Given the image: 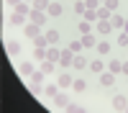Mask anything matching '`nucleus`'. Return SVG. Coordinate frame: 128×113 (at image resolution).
<instances>
[{
	"instance_id": "30",
	"label": "nucleus",
	"mask_w": 128,
	"mask_h": 113,
	"mask_svg": "<svg viewBox=\"0 0 128 113\" xmlns=\"http://www.w3.org/2000/svg\"><path fill=\"white\" fill-rule=\"evenodd\" d=\"M84 5H87V10H98L102 3H100V0H84Z\"/></svg>"
},
{
	"instance_id": "19",
	"label": "nucleus",
	"mask_w": 128,
	"mask_h": 113,
	"mask_svg": "<svg viewBox=\"0 0 128 113\" xmlns=\"http://www.w3.org/2000/svg\"><path fill=\"white\" fill-rule=\"evenodd\" d=\"M72 90L74 92H84V90H87V80H74L72 82Z\"/></svg>"
},
{
	"instance_id": "1",
	"label": "nucleus",
	"mask_w": 128,
	"mask_h": 113,
	"mask_svg": "<svg viewBox=\"0 0 128 113\" xmlns=\"http://www.w3.org/2000/svg\"><path fill=\"white\" fill-rule=\"evenodd\" d=\"M59 64L64 67V69H69V67H74V51L67 46V49H62V57H59Z\"/></svg>"
},
{
	"instance_id": "21",
	"label": "nucleus",
	"mask_w": 128,
	"mask_h": 113,
	"mask_svg": "<svg viewBox=\"0 0 128 113\" xmlns=\"http://www.w3.org/2000/svg\"><path fill=\"white\" fill-rule=\"evenodd\" d=\"M110 23H113V28H123L126 18H123V16H118V13H113V16H110Z\"/></svg>"
},
{
	"instance_id": "6",
	"label": "nucleus",
	"mask_w": 128,
	"mask_h": 113,
	"mask_svg": "<svg viewBox=\"0 0 128 113\" xmlns=\"http://www.w3.org/2000/svg\"><path fill=\"white\" fill-rule=\"evenodd\" d=\"M26 21H28V18H26V16H20V13H16V10L8 16V23H10V26H23Z\"/></svg>"
},
{
	"instance_id": "39",
	"label": "nucleus",
	"mask_w": 128,
	"mask_h": 113,
	"mask_svg": "<svg viewBox=\"0 0 128 113\" xmlns=\"http://www.w3.org/2000/svg\"><path fill=\"white\" fill-rule=\"evenodd\" d=\"M123 31H126V34H128V18H126V23H123Z\"/></svg>"
},
{
	"instance_id": "26",
	"label": "nucleus",
	"mask_w": 128,
	"mask_h": 113,
	"mask_svg": "<svg viewBox=\"0 0 128 113\" xmlns=\"http://www.w3.org/2000/svg\"><path fill=\"white\" fill-rule=\"evenodd\" d=\"M41 69H44L46 75H51V72H54V62H49V59H44V62H41Z\"/></svg>"
},
{
	"instance_id": "20",
	"label": "nucleus",
	"mask_w": 128,
	"mask_h": 113,
	"mask_svg": "<svg viewBox=\"0 0 128 113\" xmlns=\"http://www.w3.org/2000/svg\"><path fill=\"white\" fill-rule=\"evenodd\" d=\"M74 67H77V69H84V67H87V59H84L82 51H80V54H74Z\"/></svg>"
},
{
	"instance_id": "35",
	"label": "nucleus",
	"mask_w": 128,
	"mask_h": 113,
	"mask_svg": "<svg viewBox=\"0 0 128 113\" xmlns=\"http://www.w3.org/2000/svg\"><path fill=\"white\" fill-rule=\"evenodd\" d=\"M41 92H44V87H41L38 82H34V85H31V95H41Z\"/></svg>"
},
{
	"instance_id": "18",
	"label": "nucleus",
	"mask_w": 128,
	"mask_h": 113,
	"mask_svg": "<svg viewBox=\"0 0 128 113\" xmlns=\"http://www.w3.org/2000/svg\"><path fill=\"white\" fill-rule=\"evenodd\" d=\"M34 64H31V62H23V64H20V75H23V77H31V75H34Z\"/></svg>"
},
{
	"instance_id": "16",
	"label": "nucleus",
	"mask_w": 128,
	"mask_h": 113,
	"mask_svg": "<svg viewBox=\"0 0 128 113\" xmlns=\"http://www.w3.org/2000/svg\"><path fill=\"white\" fill-rule=\"evenodd\" d=\"M62 10H64V8H62V3H51V5H49V10H46V13H49L51 18H56V16H62Z\"/></svg>"
},
{
	"instance_id": "37",
	"label": "nucleus",
	"mask_w": 128,
	"mask_h": 113,
	"mask_svg": "<svg viewBox=\"0 0 128 113\" xmlns=\"http://www.w3.org/2000/svg\"><path fill=\"white\" fill-rule=\"evenodd\" d=\"M5 3H8V5H10V8H16V5H18V3H23V0H5Z\"/></svg>"
},
{
	"instance_id": "10",
	"label": "nucleus",
	"mask_w": 128,
	"mask_h": 113,
	"mask_svg": "<svg viewBox=\"0 0 128 113\" xmlns=\"http://www.w3.org/2000/svg\"><path fill=\"white\" fill-rule=\"evenodd\" d=\"M54 103H56V105H59V108L64 110V108H67V105H69L72 100H69V95H67V92H56V98H54Z\"/></svg>"
},
{
	"instance_id": "28",
	"label": "nucleus",
	"mask_w": 128,
	"mask_h": 113,
	"mask_svg": "<svg viewBox=\"0 0 128 113\" xmlns=\"http://www.w3.org/2000/svg\"><path fill=\"white\" fill-rule=\"evenodd\" d=\"M34 44H36V46H44V49H46V46H49V41H46V34L36 36V39H34Z\"/></svg>"
},
{
	"instance_id": "22",
	"label": "nucleus",
	"mask_w": 128,
	"mask_h": 113,
	"mask_svg": "<svg viewBox=\"0 0 128 113\" xmlns=\"http://www.w3.org/2000/svg\"><path fill=\"white\" fill-rule=\"evenodd\" d=\"M108 69L113 72V75H118V72L123 69V62H120V59H115V62H108Z\"/></svg>"
},
{
	"instance_id": "34",
	"label": "nucleus",
	"mask_w": 128,
	"mask_h": 113,
	"mask_svg": "<svg viewBox=\"0 0 128 113\" xmlns=\"http://www.w3.org/2000/svg\"><path fill=\"white\" fill-rule=\"evenodd\" d=\"M90 69L95 72V75H100V72H102L105 67H102V62H92V64H90Z\"/></svg>"
},
{
	"instance_id": "38",
	"label": "nucleus",
	"mask_w": 128,
	"mask_h": 113,
	"mask_svg": "<svg viewBox=\"0 0 128 113\" xmlns=\"http://www.w3.org/2000/svg\"><path fill=\"white\" fill-rule=\"evenodd\" d=\"M120 72H123V75H128V62H123V69H120Z\"/></svg>"
},
{
	"instance_id": "8",
	"label": "nucleus",
	"mask_w": 128,
	"mask_h": 113,
	"mask_svg": "<svg viewBox=\"0 0 128 113\" xmlns=\"http://www.w3.org/2000/svg\"><path fill=\"white\" fill-rule=\"evenodd\" d=\"M82 46L84 49H92V46H98V39H95V34H82Z\"/></svg>"
},
{
	"instance_id": "2",
	"label": "nucleus",
	"mask_w": 128,
	"mask_h": 113,
	"mask_svg": "<svg viewBox=\"0 0 128 113\" xmlns=\"http://www.w3.org/2000/svg\"><path fill=\"white\" fill-rule=\"evenodd\" d=\"M110 105H113L115 110H128V98H126V95H115V98L110 100Z\"/></svg>"
},
{
	"instance_id": "24",
	"label": "nucleus",
	"mask_w": 128,
	"mask_h": 113,
	"mask_svg": "<svg viewBox=\"0 0 128 113\" xmlns=\"http://www.w3.org/2000/svg\"><path fill=\"white\" fill-rule=\"evenodd\" d=\"M34 59H36V62H44V59H46V49H44V46H36V49H34Z\"/></svg>"
},
{
	"instance_id": "14",
	"label": "nucleus",
	"mask_w": 128,
	"mask_h": 113,
	"mask_svg": "<svg viewBox=\"0 0 128 113\" xmlns=\"http://www.w3.org/2000/svg\"><path fill=\"white\" fill-rule=\"evenodd\" d=\"M110 16H113V10H110V8H105V5L98 8V21H110Z\"/></svg>"
},
{
	"instance_id": "31",
	"label": "nucleus",
	"mask_w": 128,
	"mask_h": 113,
	"mask_svg": "<svg viewBox=\"0 0 128 113\" xmlns=\"http://www.w3.org/2000/svg\"><path fill=\"white\" fill-rule=\"evenodd\" d=\"M102 5H105V8H110L113 13H115V10H118V5H120V3H118V0H105Z\"/></svg>"
},
{
	"instance_id": "17",
	"label": "nucleus",
	"mask_w": 128,
	"mask_h": 113,
	"mask_svg": "<svg viewBox=\"0 0 128 113\" xmlns=\"http://www.w3.org/2000/svg\"><path fill=\"white\" fill-rule=\"evenodd\" d=\"M59 57H62V51H59V49H54V46H49V49H46V59H49V62H59Z\"/></svg>"
},
{
	"instance_id": "13",
	"label": "nucleus",
	"mask_w": 128,
	"mask_h": 113,
	"mask_svg": "<svg viewBox=\"0 0 128 113\" xmlns=\"http://www.w3.org/2000/svg\"><path fill=\"white\" fill-rule=\"evenodd\" d=\"M56 92H59V85H54V82H46L44 95H46V98H56Z\"/></svg>"
},
{
	"instance_id": "32",
	"label": "nucleus",
	"mask_w": 128,
	"mask_h": 113,
	"mask_svg": "<svg viewBox=\"0 0 128 113\" xmlns=\"http://www.w3.org/2000/svg\"><path fill=\"white\" fill-rule=\"evenodd\" d=\"M84 10H87L84 0H77V3H74V13H84Z\"/></svg>"
},
{
	"instance_id": "27",
	"label": "nucleus",
	"mask_w": 128,
	"mask_h": 113,
	"mask_svg": "<svg viewBox=\"0 0 128 113\" xmlns=\"http://www.w3.org/2000/svg\"><path fill=\"white\" fill-rule=\"evenodd\" d=\"M80 31L82 34H92V23L90 21H80Z\"/></svg>"
},
{
	"instance_id": "12",
	"label": "nucleus",
	"mask_w": 128,
	"mask_h": 113,
	"mask_svg": "<svg viewBox=\"0 0 128 113\" xmlns=\"http://www.w3.org/2000/svg\"><path fill=\"white\" fill-rule=\"evenodd\" d=\"M110 31H113V23H110V21H98V34H105V36H108Z\"/></svg>"
},
{
	"instance_id": "9",
	"label": "nucleus",
	"mask_w": 128,
	"mask_h": 113,
	"mask_svg": "<svg viewBox=\"0 0 128 113\" xmlns=\"http://www.w3.org/2000/svg\"><path fill=\"white\" fill-rule=\"evenodd\" d=\"M13 10H16V13H20V16H26V18H28V16H31V10H34V5L23 0V3H18V5L13 8Z\"/></svg>"
},
{
	"instance_id": "15",
	"label": "nucleus",
	"mask_w": 128,
	"mask_h": 113,
	"mask_svg": "<svg viewBox=\"0 0 128 113\" xmlns=\"http://www.w3.org/2000/svg\"><path fill=\"white\" fill-rule=\"evenodd\" d=\"M46 41H49V46H54L56 41H59V31H56V28H49V31H46Z\"/></svg>"
},
{
	"instance_id": "36",
	"label": "nucleus",
	"mask_w": 128,
	"mask_h": 113,
	"mask_svg": "<svg viewBox=\"0 0 128 113\" xmlns=\"http://www.w3.org/2000/svg\"><path fill=\"white\" fill-rule=\"evenodd\" d=\"M118 44H120V46H128V34H126V31L118 36Z\"/></svg>"
},
{
	"instance_id": "40",
	"label": "nucleus",
	"mask_w": 128,
	"mask_h": 113,
	"mask_svg": "<svg viewBox=\"0 0 128 113\" xmlns=\"http://www.w3.org/2000/svg\"><path fill=\"white\" fill-rule=\"evenodd\" d=\"M26 3H34V0H26Z\"/></svg>"
},
{
	"instance_id": "25",
	"label": "nucleus",
	"mask_w": 128,
	"mask_h": 113,
	"mask_svg": "<svg viewBox=\"0 0 128 113\" xmlns=\"http://www.w3.org/2000/svg\"><path fill=\"white\" fill-rule=\"evenodd\" d=\"M84 21H90V23H98V10H84Z\"/></svg>"
},
{
	"instance_id": "11",
	"label": "nucleus",
	"mask_w": 128,
	"mask_h": 113,
	"mask_svg": "<svg viewBox=\"0 0 128 113\" xmlns=\"http://www.w3.org/2000/svg\"><path fill=\"white\" fill-rule=\"evenodd\" d=\"M5 51H8L10 57H18V54H20V44H18V41H8V44H5Z\"/></svg>"
},
{
	"instance_id": "7",
	"label": "nucleus",
	"mask_w": 128,
	"mask_h": 113,
	"mask_svg": "<svg viewBox=\"0 0 128 113\" xmlns=\"http://www.w3.org/2000/svg\"><path fill=\"white\" fill-rule=\"evenodd\" d=\"M72 82H74V80H72V75L64 69L62 75H59V80H56V85H59V87H72Z\"/></svg>"
},
{
	"instance_id": "41",
	"label": "nucleus",
	"mask_w": 128,
	"mask_h": 113,
	"mask_svg": "<svg viewBox=\"0 0 128 113\" xmlns=\"http://www.w3.org/2000/svg\"><path fill=\"white\" fill-rule=\"evenodd\" d=\"M100 3H105V0H100Z\"/></svg>"
},
{
	"instance_id": "5",
	"label": "nucleus",
	"mask_w": 128,
	"mask_h": 113,
	"mask_svg": "<svg viewBox=\"0 0 128 113\" xmlns=\"http://www.w3.org/2000/svg\"><path fill=\"white\" fill-rule=\"evenodd\" d=\"M100 85H105V87H110V85H115V75H113V72L108 69V72H100Z\"/></svg>"
},
{
	"instance_id": "23",
	"label": "nucleus",
	"mask_w": 128,
	"mask_h": 113,
	"mask_svg": "<svg viewBox=\"0 0 128 113\" xmlns=\"http://www.w3.org/2000/svg\"><path fill=\"white\" fill-rule=\"evenodd\" d=\"M31 5H34L36 10H49V5H51V0H34V3H31Z\"/></svg>"
},
{
	"instance_id": "4",
	"label": "nucleus",
	"mask_w": 128,
	"mask_h": 113,
	"mask_svg": "<svg viewBox=\"0 0 128 113\" xmlns=\"http://www.w3.org/2000/svg\"><path fill=\"white\" fill-rule=\"evenodd\" d=\"M26 36H28V39L41 36V26H38V23H34V21H28V23H26Z\"/></svg>"
},
{
	"instance_id": "3",
	"label": "nucleus",
	"mask_w": 128,
	"mask_h": 113,
	"mask_svg": "<svg viewBox=\"0 0 128 113\" xmlns=\"http://www.w3.org/2000/svg\"><path fill=\"white\" fill-rule=\"evenodd\" d=\"M28 21H34V23H38V26H44L46 23V10H31V16H28Z\"/></svg>"
},
{
	"instance_id": "29",
	"label": "nucleus",
	"mask_w": 128,
	"mask_h": 113,
	"mask_svg": "<svg viewBox=\"0 0 128 113\" xmlns=\"http://www.w3.org/2000/svg\"><path fill=\"white\" fill-rule=\"evenodd\" d=\"M98 51H100V54H108V51H110V41H100V44H98Z\"/></svg>"
},
{
	"instance_id": "33",
	"label": "nucleus",
	"mask_w": 128,
	"mask_h": 113,
	"mask_svg": "<svg viewBox=\"0 0 128 113\" xmlns=\"http://www.w3.org/2000/svg\"><path fill=\"white\" fill-rule=\"evenodd\" d=\"M69 49L74 51V54H80V51H82L84 46H82V41H72V44H69Z\"/></svg>"
}]
</instances>
